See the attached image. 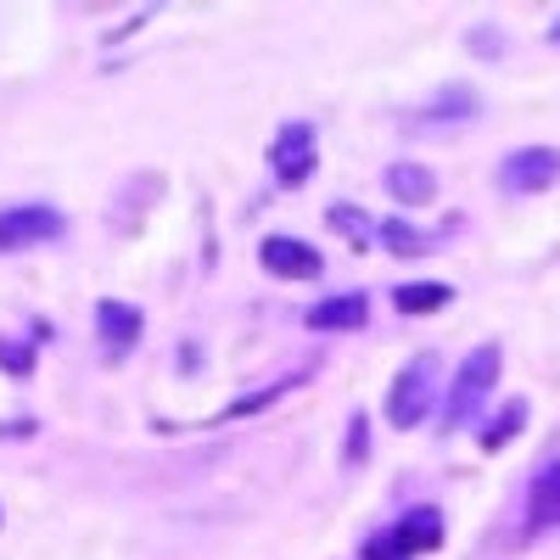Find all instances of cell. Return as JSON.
<instances>
[{
  "instance_id": "cell-6",
  "label": "cell",
  "mask_w": 560,
  "mask_h": 560,
  "mask_svg": "<svg viewBox=\"0 0 560 560\" xmlns=\"http://www.w3.org/2000/svg\"><path fill=\"white\" fill-rule=\"evenodd\" d=\"M258 264H264L275 280H314V275L325 269V258H319L308 242H298V236H264V242H258Z\"/></svg>"
},
{
  "instance_id": "cell-8",
  "label": "cell",
  "mask_w": 560,
  "mask_h": 560,
  "mask_svg": "<svg viewBox=\"0 0 560 560\" xmlns=\"http://www.w3.org/2000/svg\"><path fill=\"white\" fill-rule=\"evenodd\" d=\"M382 185L393 191L398 208H427V202L438 197V174H432L427 163H393V168L382 174Z\"/></svg>"
},
{
  "instance_id": "cell-15",
  "label": "cell",
  "mask_w": 560,
  "mask_h": 560,
  "mask_svg": "<svg viewBox=\"0 0 560 560\" xmlns=\"http://www.w3.org/2000/svg\"><path fill=\"white\" fill-rule=\"evenodd\" d=\"M477 113V96L471 90H443V96L427 107V118H471Z\"/></svg>"
},
{
  "instance_id": "cell-1",
  "label": "cell",
  "mask_w": 560,
  "mask_h": 560,
  "mask_svg": "<svg viewBox=\"0 0 560 560\" xmlns=\"http://www.w3.org/2000/svg\"><path fill=\"white\" fill-rule=\"evenodd\" d=\"M499 370H504L499 342H482V348L465 353V364L454 370V387H448V398H443V427H448V432L465 427V420L482 409V398L499 387Z\"/></svg>"
},
{
  "instance_id": "cell-2",
  "label": "cell",
  "mask_w": 560,
  "mask_h": 560,
  "mask_svg": "<svg viewBox=\"0 0 560 560\" xmlns=\"http://www.w3.org/2000/svg\"><path fill=\"white\" fill-rule=\"evenodd\" d=\"M432 404H438V359L432 353H415L393 376V387H387V420H393L398 432H409V427L427 420Z\"/></svg>"
},
{
  "instance_id": "cell-19",
  "label": "cell",
  "mask_w": 560,
  "mask_h": 560,
  "mask_svg": "<svg viewBox=\"0 0 560 560\" xmlns=\"http://www.w3.org/2000/svg\"><path fill=\"white\" fill-rule=\"evenodd\" d=\"M364 432H370V420H364V415H353V420H348V448H342V454H348L353 465H359V459L370 454V438H364Z\"/></svg>"
},
{
  "instance_id": "cell-3",
  "label": "cell",
  "mask_w": 560,
  "mask_h": 560,
  "mask_svg": "<svg viewBox=\"0 0 560 560\" xmlns=\"http://www.w3.org/2000/svg\"><path fill=\"white\" fill-rule=\"evenodd\" d=\"M560 179V152L555 147H522L499 163V185L510 197H538Z\"/></svg>"
},
{
  "instance_id": "cell-9",
  "label": "cell",
  "mask_w": 560,
  "mask_h": 560,
  "mask_svg": "<svg viewBox=\"0 0 560 560\" xmlns=\"http://www.w3.org/2000/svg\"><path fill=\"white\" fill-rule=\"evenodd\" d=\"M96 331H102V342H107L113 353H129V348L140 342V308H129V303H118V298L96 303Z\"/></svg>"
},
{
  "instance_id": "cell-13",
  "label": "cell",
  "mask_w": 560,
  "mask_h": 560,
  "mask_svg": "<svg viewBox=\"0 0 560 560\" xmlns=\"http://www.w3.org/2000/svg\"><path fill=\"white\" fill-rule=\"evenodd\" d=\"M527 427V398H510L493 420H488V427H482V448L488 454H499L504 443H516V432Z\"/></svg>"
},
{
  "instance_id": "cell-17",
  "label": "cell",
  "mask_w": 560,
  "mask_h": 560,
  "mask_svg": "<svg viewBox=\"0 0 560 560\" xmlns=\"http://www.w3.org/2000/svg\"><path fill=\"white\" fill-rule=\"evenodd\" d=\"M325 219H331V230H337V236H353V242H370V224H364V213L353 208V202H337L331 213H325Z\"/></svg>"
},
{
  "instance_id": "cell-11",
  "label": "cell",
  "mask_w": 560,
  "mask_h": 560,
  "mask_svg": "<svg viewBox=\"0 0 560 560\" xmlns=\"http://www.w3.org/2000/svg\"><path fill=\"white\" fill-rule=\"evenodd\" d=\"M393 538H398L409 555H427V549L443 544V516H438L432 504H420V510H409V516L393 527Z\"/></svg>"
},
{
  "instance_id": "cell-12",
  "label": "cell",
  "mask_w": 560,
  "mask_h": 560,
  "mask_svg": "<svg viewBox=\"0 0 560 560\" xmlns=\"http://www.w3.org/2000/svg\"><path fill=\"white\" fill-rule=\"evenodd\" d=\"M393 303H398V314H438L454 303V287H443V280H409V287L393 292Z\"/></svg>"
},
{
  "instance_id": "cell-14",
  "label": "cell",
  "mask_w": 560,
  "mask_h": 560,
  "mask_svg": "<svg viewBox=\"0 0 560 560\" xmlns=\"http://www.w3.org/2000/svg\"><path fill=\"white\" fill-rule=\"evenodd\" d=\"M382 247L393 258H420V253L432 247V236H427V230H415V224H404V219H387L382 224Z\"/></svg>"
},
{
  "instance_id": "cell-16",
  "label": "cell",
  "mask_w": 560,
  "mask_h": 560,
  "mask_svg": "<svg viewBox=\"0 0 560 560\" xmlns=\"http://www.w3.org/2000/svg\"><path fill=\"white\" fill-rule=\"evenodd\" d=\"M0 370H7V376H28V370H34V342L0 337Z\"/></svg>"
},
{
  "instance_id": "cell-20",
  "label": "cell",
  "mask_w": 560,
  "mask_h": 560,
  "mask_svg": "<svg viewBox=\"0 0 560 560\" xmlns=\"http://www.w3.org/2000/svg\"><path fill=\"white\" fill-rule=\"evenodd\" d=\"M549 39H555V45H560V23H555V28H549Z\"/></svg>"
},
{
  "instance_id": "cell-18",
  "label": "cell",
  "mask_w": 560,
  "mask_h": 560,
  "mask_svg": "<svg viewBox=\"0 0 560 560\" xmlns=\"http://www.w3.org/2000/svg\"><path fill=\"white\" fill-rule=\"evenodd\" d=\"M364 560H409V549H404L393 533H376V538L364 544Z\"/></svg>"
},
{
  "instance_id": "cell-5",
  "label": "cell",
  "mask_w": 560,
  "mask_h": 560,
  "mask_svg": "<svg viewBox=\"0 0 560 560\" xmlns=\"http://www.w3.org/2000/svg\"><path fill=\"white\" fill-rule=\"evenodd\" d=\"M269 168L280 185H308L314 179V124H287L269 147Z\"/></svg>"
},
{
  "instance_id": "cell-7",
  "label": "cell",
  "mask_w": 560,
  "mask_h": 560,
  "mask_svg": "<svg viewBox=\"0 0 560 560\" xmlns=\"http://www.w3.org/2000/svg\"><path fill=\"white\" fill-rule=\"evenodd\" d=\"M370 319V298L364 292H337V298H319L308 308V331H359Z\"/></svg>"
},
{
  "instance_id": "cell-4",
  "label": "cell",
  "mask_w": 560,
  "mask_h": 560,
  "mask_svg": "<svg viewBox=\"0 0 560 560\" xmlns=\"http://www.w3.org/2000/svg\"><path fill=\"white\" fill-rule=\"evenodd\" d=\"M57 236H62V213L45 208V202H34V208H7V213H0V253H28V247L57 242Z\"/></svg>"
},
{
  "instance_id": "cell-10",
  "label": "cell",
  "mask_w": 560,
  "mask_h": 560,
  "mask_svg": "<svg viewBox=\"0 0 560 560\" xmlns=\"http://www.w3.org/2000/svg\"><path fill=\"white\" fill-rule=\"evenodd\" d=\"M527 522L533 527H560V459H549L527 488Z\"/></svg>"
}]
</instances>
